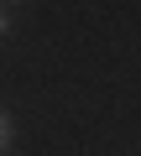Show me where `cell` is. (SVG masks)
Listing matches in <instances>:
<instances>
[{
  "mask_svg": "<svg viewBox=\"0 0 141 156\" xmlns=\"http://www.w3.org/2000/svg\"><path fill=\"white\" fill-rule=\"evenodd\" d=\"M11 135H16V125H11V115H6V109H0V156L11 151Z\"/></svg>",
  "mask_w": 141,
  "mask_h": 156,
  "instance_id": "6da1fadb",
  "label": "cell"
},
{
  "mask_svg": "<svg viewBox=\"0 0 141 156\" xmlns=\"http://www.w3.org/2000/svg\"><path fill=\"white\" fill-rule=\"evenodd\" d=\"M6 31H11V16H6V11H0V37H6Z\"/></svg>",
  "mask_w": 141,
  "mask_h": 156,
  "instance_id": "7a4b0ae2",
  "label": "cell"
}]
</instances>
